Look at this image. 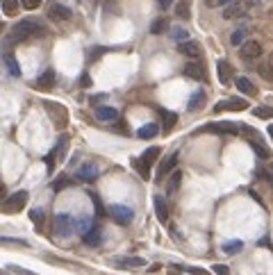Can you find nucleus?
<instances>
[{
  "label": "nucleus",
  "instance_id": "1",
  "mask_svg": "<svg viewBox=\"0 0 273 275\" xmlns=\"http://www.w3.org/2000/svg\"><path fill=\"white\" fill-rule=\"evenodd\" d=\"M46 34V25H41L34 18H23L21 23H16L12 32H9V41L12 44H18V41H28L32 37H41Z\"/></svg>",
  "mask_w": 273,
  "mask_h": 275
},
{
  "label": "nucleus",
  "instance_id": "2",
  "mask_svg": "<svg viewBox=\"0 0 273 275\" xmlns=\"http://www.w3.org/2000/svg\"><path fill=\"white\" fill-rule=\"evenodd\" d=\"M30 200V194L25 191V189H21V191H16V194L7 196L5 198V202H2V209L7 212V214H14V212H18L21 207H25Z\"/></svg>",
  "mask_w": 273,
  "mask_h": 275
},
{
  "label": "nucleus",
  "instance_id": "3",
  "mask_svg": "<svg viewBox=\"0 0 273 275\" xmlns=\"http://www.w3.org/2000/svg\"><path fill=\"white\" fill-rule=\"evenodd\" d=\"M44 107H46V112L50 114V121L55 123V125H57V127H64V125H66L68 112H66V107H64V105H57V103H50V100H46Z\"/></svg>",
  "mask_w": 273,
  "mask_h": 275
},
{
  "label": "nucleus",
  "instance_id": "4",
  "mask_svg": "<svg viewBox=\"0 0 273 275\" xmlns=\"http://www.w3.org/2000/svg\"><path fill=\"white\" fill-rule=\"evenodd\" d=\"M52 230H55V234L62 237V239L71 237L73 230H75V221L68 214H57V216H55V228H52Z\"/></svg>",
  "mask_w": 273,
  "mask_h": 275
},
{
  "label": "nucleus",
  "instance_id": "5",
  "mask_svg": "<svg viewBox=\"0 0 273 275\" xmlns=\"http://www.w3.org/2000/svg\"><path fill=\"white\" fill-rule=\"evenodd\" d=\"M244 109H248L246 98H228V100H221V103L214 105V114H221V112H244Z\"/></svg>",
  "mask_w": 273,
  "mask_h": 275
},
{
  "label": "nucleus",
  "instance_id": "6",
  "mask_svg": "<svg viewBox=\"0 0 273 275\" xmlns=\"http://www.w3.org/2000/svg\"><path fill=\"white\" fill-rule=\"evenodd\" d=\"M246 125H239V123H230V121H221V123H209L205 125L207 132H214V134H230V137H235L244 130Z\"/></svg>",
  "mask_w": 273,
  "mask_h": 275
},
{
  "label": "nucleus",
  "instance_id": "7",
  "mask_svg": "<svg viewBox=\"0 0 273 275\" xmlns=\"http://www.w3.org/2000/svg\"><path fill=\"white\" fill-rule=\"evenodd\" d=\"M262 52H264V48H262V44L255 41V39H248V41L239 48V55H241L246 61H257L259 57H262Z\"/></svg>",
  "mask_w": 273,
  "mask_h": 275
},
{
  "label": "nucleus",
  "instance_id": "8",
  "mask_svg": "<svg viewBox=\"0 0 273 275\" xmlns=\"http://www.w3.org/2000/svg\"><path fill=\"white\" fill-rule=\"evenodd\" d=\"M110 216L118 225H130L134 218V212L128 205H110Z\"/></svg>",
  "mask_w": 273,
  "mask_h": 275
},
{
  "label": "nucleus",
  "instance_id": "9",
  "mask_svg": "<svg viewBox=\"0 0 273 275\" xmlns=\"http://www.w3.org/2000/svg\"><path fill=\"white\" fill-rule=\"evenodd\" d=\"M71 14H73V12H71L66 5H59V2H50V7H48V18H50V21H57V23L68 21Z\"/></svg>",
  "mask_w": 273,
  "mask_h": 275
},
{
  "label": "nucleus",
  "instance_id": "10",
  "mask_svg": "<svg viewBox=\"0 0 273 275\" xmlns=\"http://www.w3.org/2000/svg\"><path fill=\"white\" fill-rule=\"evenodd\" d=\"M182 73L189 77V80H196V82H200V80H205V66L200 64V61H189V64H185V68H182Z\"/></svg>",
  "mask_w": 273,
  "mask_h": 275
},
{
  "label": "nucleus",
  "instance_id": "11",
  "mask_svg": "<svg viewBox=\"0 0 273 275\" xmlns=\"http://www.w3.org/2000/svg\"><path fill=\"white\" fill-rule=\"evenodd\" d=\"M216 75H219V82H221L223 87L235 80V71H232V66H230V61L219 60V64H216Z\"/></svg>",
  "mask_w": 273,
  "mask_h": 275
},
{
  "label": "nucleus",
  "instance_id": "12",
  "mask_svg": "<svg viewBox=\"0 0 273 275\" xmlns=\"http://www.w3.org/2000/svg\"><path fill=\"white\" fill-rule=\"evenodd\" d=\"M177 52H182V55H187V57H192V60H198L200 57V46L196 44V41H192V39H187V41H182V44H177Z\"/></svg>",
  "mask_w": 273,
  "mask_h": 275
},
{
  "label": "nucleus",
  "instance_id": "13",
  "mask_svg": "<svg viewBox=\"0 0 273 275\" xmlns=\"http://www.w3.org/2000/svg\"><path fill=\"white\" fill-rule=\"evenodd\" d=\"M246 14V2L244 0H235L232 5H228V7L223 9V18H237V16H244Z\"/></svg>",
  "mask_w": 273,
  "mask_h": 275
},
{
  "label": "nucleus",
  "instance_id": "14",
  "mask_svg": "<svg viewBox=\"0 0 273 275\" xmlns=\"http://www.w3.org/2000/svg\"><path fill=\"white\" fill-rule=\"evenodd\" d=\"M98 178V168L94 164H82L80 171H78V180L80 182H94Z\"/></svg>",
  "mask_w": 273,
  "mask_h": 275
},
{
  "label": "nucleus",
  "instance_id": "15",
  "mask_svg": "<svg viewBox=\"0 0 273 275\" xmlns=\"http://www.w3.org/2000/svg\"><path fill=\"white\" fill-rule=\"evenodd\" d=\"M153 202H155L157 221H160V223H166V221H169V205H166V200H164L162 196H155Z\"/></svg>",
  "mask_w": 273,
  "mask_h": 275
},
{
  "label": "nucleus",
  "instance_id": "16",
  "mask_svg": "<svg viewBox=\"0 0 273 275\" xmlns=\"http://www.w3.org/2000/svg\"><path fill=\"white\" fill-rule=\"evenodd\" d=\"M82 239H84V244L87 245H100L103 244V228H100V225H94Z\"/></svg>",
  "mask_w": 273,
  "mask_h": 275
},
{
  "label": "nucleus",
  "instance_id": "17",
  "mask_svg": "<svg viewBox=\"0 0 273 275\" xmlns=\"http://www.w3.org/2000/svg\"><path fill=\"white\" fill-rule=\"evenodd\" d=\"M116 266L118 268H141V266H146V260L144 257H118Z\"/></svg>",
  "mask_w": 273,
  "mask_h": 275
},
{
  "label": "nucleus",
  "instance_id": "18",
  "mask_svg": "<svg viewBox=\"0 0 273 275\" xmlns=\"http://www.w3.org/2000/svg\"><path fill=\"white\" fill-rule=\"evenodd\" d=\"M96 119L103 121V123H114L118 119V112L114 107H98L96 109Z\"/></svg>",
  "mask_w": 273,
  "mask_h": 275
},
{
  "label": "nucleus",
  "instance_id": "19",
  "mask_svg": "<svg viewBox=\"0 0 273 275\" xmlns=\"http://www.w3.org/2000/svg\"><path fill=\"white\" fill-rule=\"evenodd\" d=\"M235 87L239 91H241V93H246V96H255V93H257V89H255V84H253L251 80H248V77H244V75H241V77H237L235 80Z\"/></svg>",
  "mask_w": 273,
  "mask_h": 275
},
{
  "label": "nucleus",
  "instance_id": "20",
  "mask_svg": "<svg viewBox=\"0 0 273 275\" xmlns=\"http://www.w3.org/2000/svg\"><path fill=\"white\" fill-rule=\"evenodd\" d=\"M176 164H177V153H171L169 159H164V162L160 164V175H157V178H164L166 173H173L176 171Z\"/></svg>",
  "mask_w": 273,
  "mask_h": 275
},
{
  "label": "nucleus",
  "instance_id": "21",
  "mask_svg": "<svg viewBox=\"0 0 273 275\" xmlns=\"http://www.w3.org/2000/svg\"><path fill=\"white\" fill-rule=\"evenodd\" d=\"M157 134H160V125H157V123H148V125L139 127L137 137H139V139H155Z\"/></svg>",
  "mask_w": 273,
  "mask_h": 275
},
{
  "label": "nucleus",
  "instance_id": "22",
  "mask_svg": "<svg viewBox=\"0 0 273 275\" xmlns=\"http://www.w3.org/2000/svg\"><path fill=\"white\" fill-rule=\"evenodd\" d=\"M180 180H182V171L176 168V171L171 173V178L166 180V194H176L177 186H180Z\"/></svg>",
  "mask_w": 273,
  "mask_h": 275
},
{
  "label": "nucleus",
  "instance_id": "23",
  "mask_svg": "<svg viewBox=\"0 0 273 275\" xmlns=\"http://www.w3.org/2000/svg\"><path fill=\"white\" fill-rule=\"evenodd\" d=\"M244 241L241 239H232V241H228V244H223V253L225 255H237L244 250Z\"/></svg>",
  "mask_w": 273,
  "mask_h": 275
},
{
  "label": "nucleus",
  "instance_id": "24",
  "mask_svg": "<svg viewBox=\"0 0 273 275\" xmlns=\"http://www.w3.org/2000/svg\"><path fill=\"white\" fill-rule=\"evenodd\" d=\"M203 105H205V93H203V91H196V93L189 98V103H187V109H189V112H196V109H200Z\"/></svg>",
  "mask_w": 273,
  "mask_h": 275
},
{
  "label": "nucleus",
  "instance_id": "25",
  "mask_svg": "<svg viewBox=\"0 0 273 275\" xmlns=\"http://www.w3.org/2000/svg\"><path fill=\"white\" fill-rule=\"evenodd\" d=\"M52 84H55V73H52L50 68H48V71H46L44 75H39L37 87H39V89H50Z\"/></svg>",
  "mask_w": 273,
  "mask_h": 275
},
{
  "label": "nucleus",
  "instance_id": "26",
  "mask_svg": "<svg viewBox=\"0 0 273 275\" xmlns=\"http://www.w3.org/2000/svg\"><path fill=\"white\" fill-rule=\"evenodd\" d=\"M73 184V178H68V175H59L57 180H52V191L57 194V191H64L68 186Z\"/></svg>",
  "mask_w": 273,
  "mask_h": 275
},
{
  "label": "nucleus",
  "instance_id": "27",
  "mask_svg": "<svg viewBox=\"0 0 273 275\" xmlns=\"http://www.w3.org/2000/svg\"><path fill=\"white\" fill-rule=\"evenodd\" d=\"M166 30H169V21H166L164 16L155 18V21H153V25H150V34H164Z\"/></svg>",
  "mask_w": 273,
  "mask_h": 275
},
{
  "label": "nucleus",
  "instance_id": "28",
  "mask_svg": "<svg viewBox=\"0 0 273 275\" xmlns=\"http://www.w3.org/2000/svg\"><path fill=\"white\" fill-rule=\"evenodd\" d=\"M66 148H68V137H66V134H62V137H59V141L55 143V148H52L50 153H52L55 157H64Z\"/></svg>",
  "mask_w": 273,
  "mask_h": 275
},
{
  "label": "nucleus",
  "instance_id": "29",
  "mask_svg": "<svg viewBox=\"0 0 273 275\" xmlns=\"http://www.w3.org/2000/svg\"><path fill=\"white\" fill-rule=\"evenodd\" d=\"M253 116H257V119H273V107L269 105H257L255 109H253Z\"/></svg>",
  "mask_w": 273,
  "mask_h": 275
},
{
  "label": "nucleus",
  "instance_id": "30",
  "mask_svg": "<svg viewBox=\"0 0 273 275\" xmlns=\"http://www.w3.org/2000/svg\"><path fill=\"white\" fill-rule=\"evenodd\" d=\"M5 64H7V71L14 75V77H18V75H21V68H18V64H16V60H14V55H12V52H7V55H5Z\"/></svg>",
  "mask_w": 273,
  "mask_h": 275
},
{
  "label": "nucleus",
  "instance_id": "31",
  "mask_svg": "<svg viewBox=\"0 0 273 275\" xmlns=\"http://www.w3.org/2000/svg\"><path fill=\"white\" fill-rule=\"evenodd\" d=\"M259 75L264 77V80H273V57L269 61H264V64H259Z\"/></svg>",
  "mask_w": 273,
  "mask_h": 275
},
{
  "label": "nucleus",
  "instance_id": "32",
  "mask_svg": "<svg viewBox=\"0 0 273 275\" xmlns=\"http://www.w3.org/2000/svg\"><path fill=\"white\" fill-rule=\"evenodd\" d=\"M134 166H137V171H139V175L144 180L150 178V164H148V162H144V159L139 157V159H134Z\"/></svg>",
  "mask_w": 273,
  "mask_h": 275
},
{
  "label": "nucleus",
  "instance_id": "33",
  "mask_svg": "<svg viewBox=\"0 0 273 275\" xmlns=\"http://www.w3.org/2000/svg\"><path fill=\"white\" fill-rule=\"evenodd\" d=\"M253 150H255V155L259 157V159H269V155H271V150L266 148L264 143H259V141H251Z\"/></svg>",
  "mask_w": 273,
  "mask_h": 275
},
{
  "label": "nucleus",
  "instance_id": "34",
  "mask_svg": "<svg viewBox=\"0 0 273 275\" xmlns=\"http://www.w3.org/2000/svg\"><path fill=\"white\" fill-rule=\"evenodd\" d=\"M160 114H162V125L166 127V130H171V127L176 125L177 116H176V114H173V112H166V109H162V112H160Z\"/></svg>",
  "mask_w": 273,
  "mask_h": 275
},
{
  "label": "nucleus",
  "instance_id": "35",
  "mask_svg": "<svg viewBox=\"0 0 273 275\" xmlns=\"http://www.w3.org/2000/svg\"><path fill=\"white\" fill-rule=\"evenodd\" d=\"M94 225H96V223H94L91 218H82V221H78V223H75V230H78V232L82 234V237H84V234H87V232L91 230Z\"/></svg>",
  "mask_w": 273,
  "mask_h": 275
},
{
  "label": "nucleus",
  "instance_id": "36",
  "mask_svg": "<svg viewBox=\"0 0 273 275\" xmlns=\"http://www.w3.org/2000/svg\"><path fill=\"white\" fill-rule=\"evenodd\" d=\"M176 14H177V18H189V16H192V12H189V2H185V0H182V2H177L176 5Z\"/></svg>",
  "mask_w": 273,
  "mask_h": 275
},
{
  "label": "nucleus",
  "instance_id": "37",
  "mask_svg": "<svg viewBox=\"0 0 273 275\" xmlns=\"http://www.w3.org/2000/svg\"><path fill=\"white\" fill-rule=\"evenodd\" d=\"M18 7H21L18 0H2V12H5V14H16Z\"/></svg>",
  "mask_w": 273,
  "mask_h": 275
},
{
  "label": "nucleus",
  "instance_id": "38",
  "mask_svg": "<svg viewBox=\"0 0 273 275\" xmlns=\"http://www.w3.org/2000/svg\"><path fill=\"white\" fill-rule=\"evenodd\" d=\"M230 44H232V46H244L246 44V30H235V32H232Z\"/></svg>",
  "mask_w": 273,
  "mask_h": 275
},
{
  "label": "nucleus",
  "instance_id": "39",
  "mask_svg": "<svg viewBox=\"0 0 273 275\" xmlns=\"http://www.w3.org/2000/svg\"><path fill=\"white\" fill-rule=\"evenodd\" d=\"M30 218H32V223L41 225V223H44V218H46V212H44L41 207H39V209H32V212H30Z\"/></svg>",
  "mask_w": 273,
  "mask_h": 275
},
{
  "label": "nucleus",
  "instance_id": "40",
  "mask_svg": "<svg viewBox=\"0 0 273 275\" xmlns=\"http://www.w3.org/2000/svg\"><path fill=\"white\" fill-rule=\"evenodd\" d=\"M157 155H160V148H148L144 155H141V159L144 162H148V164H153L157 159Z\"/></svg>",
  "mask_w": 273,
  "mask_h": 275
},
{
  "label": "nucleus",
  "instance_id": "41",
  "mask_svg": "<svg viewBox=\"0 0 273 275\" xmlns=\"http://www.w3.org/2000/svg\"><path fill=\"white\" fill-rule=\"evenodd\" d=\"M259 178H264L269 184H273V166H266V168H259L257 171Z\"/></svg>",
  "mask_w": 273,
  "mask_h": 275
},
{
  "label": "nucleus",
  "instance_id": "42",
  "mask_svg": "<svg viewBox=\"0 0 273 275\" xmlns=\"http://www.w3.org/2000/svg\"><path fill=\"white\" fill-rule=\"evenodd\" d=\"M41 2H44V0H21V5L25 9H30V12H32V9H39L41 7Z\"/></svg>",
  "mask_w": 273,
  "mask_h": 275
},
{
  "label": "nucleus",
  "instance_id": "43",
  "mask_svg": "<svg viewBox=\"0 0 273 275\" xmlns=\"http://www.w3.org/2000/svg\"><path fill=\"white\" fill-rule=\"evenodd\" d=\"M173 37H176L177 44H182V41H187V39H189V34H187V30L177 28V30H173Z\"/></svg>",
  "mask_w": 273,
  "mask_h": 275
},
{
  "label": "nucleus",
  "instance_id": "44",
  "mask_svg": "<svg viewBox=\"0 0 273 275\" xmlns=\"http://www.w3.org/2000/svg\"><path fill=\"white\" fill-rule=\"evenodd\" d=\"M212 273H214V275H230V268L225 266V264H214Z\"/></svg>",
  "mask_w": 273,
  "mask_h": 275
},
{
  "label": "nucleus",
  "instance_id": "45",
  "mask_svg": "<svg viewBox=\"0 0 273 275\" xmlns=\"http://www.w3.org/2000/svg\"><path fill=\"white\" fill-rule=\"evenodd\" d=\"M87 194H89V196H91V198H94V202H96V214H98V216H103V214H105V212H103V205H100V198H98V196H96V194H94V191H91V189H89Z\"/></svg>",
  "mask_w": 273,
  "mask_h": 275
},
{
  "label": "nucleus",
  "instance_id": "46",
  "mask_svg": "<svg viewBox=\"0 0 273 275\" xmlns=\"http://www.w3.org/2000/svg\"><path fill=\"white\" fill-rule=\"evenodd\" d=\"M9 271L14 275H37V273H32V271H28V268H21V266H9Z\"/></svg>",
  "mask_w": 273,
  "mask_h": 275
},
{
  "label": "nucleus",
  "instance_id": "47",
  "mask_svg": "<svg viewBox=\"0 0 273 275\" xmlns=\"http://www.w3.org/2000/svg\"><path fill=\"white\" fill-rule=\"evenodd\" d=\"M105 52V48H94V50H91V55H89V57H91V61H96L98 57H100V55H103Z\"/></svg>",
  "mask_w": 273,
  "mask_h": 275
},
{
  "label": "nucleus",
  "instance_id": "48",
  "mask_svg": "<svg viewBox=\"0 0 273 275\" xmlns=\"http://www.w3.org/2000/svg\"><path fill=\"white\" fill-rule=\"evenodd\" d=\"M266 2H269V0H251V2H248V7H264Z\"/></svg>",
  "mask_w": 273,
  "mask_h": 275
},
{
  "label": "nucleus",
  "instance_id": "49",
  "mask_svg": "<svg viewBox=\"0 0 273 275\" xmlns=\"http://www.w3.org/2000/svg\"><path fill=\"white\" fill-rule=\"evenodd\" d=\"M157 5H160L162 9H169L171 5H173V0H157Z\"/></svg>",
  "mask_w": 273,
  "mask_h": 275
},
{
  "label": "nucleus",
  "instance_id": "50",
  "mask_svg": "<svg viewBox=\"0 0 273 275\" xmlns=\"http://www.w3.org/2000/svg\"><path fill=\"white\" fill-rule=\"evenodd\" d=\"M187 271L193 275H207V271H203V268H187Z\"/></svg>",
  "mask_w": 273,
  "mask_h": 275
},
{
  "label": "nucleus",
  "instance_id": "51",
  "mask_svg": "<svg viewBox=\"0 0 273 275\" xmlns=\"http://www.w3.org/2000/svg\"><path fill=\"white\" fill-rule=\"evenodd\" d=\"M232 2H235V0H216L219 7H228V5H232Z\"/></svg>",
  "mask_w": 273,
  "mask_h": 275
},
{
  "label": "nucleus",
  "instance_id": "52",
  "mask_svg": "<svg viewBox=\"0 0 273 275\" xmlns=\"http://www.w3.org/2000/svg\"><path fill=\"white\" fill-rule=\"evenodd\" d=\"M91 84V80H89V75L87 73H82V87H89Z\"/></svg>",
  "mask_w": 273,
  "mask_h": 275
},
{
  "label": "nucleus",
  "instance_id": "53",
  "mask_svg": "<svg viewBox=\"0 0 273 275\" xmlns=\"http://www.w3.org/2000/svg\"><path fill=\"white\" fill-rule=\"evenodd\" d=\"M205 2H207V5H212V7L216 5V0H205Z\"/></svg>",
  "mask_w": 273,
  "mask_h": 275
},
{
  "label": "nucleus",
  "instance_id": "54",
  "mask_svg": "<svg viewBox=\"0 0 273 275\" xmlns=\"http://www.w3.org/2000/svg\"><path fill=\"white\" fill-rule=\"evenodd\" d=\"M269 134H271V137H273V123H271V125H269Z\"/></svg>",
  "mask_w": 273,
  "mask_h": 275
}]
</instances>
